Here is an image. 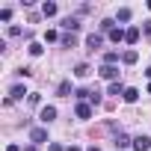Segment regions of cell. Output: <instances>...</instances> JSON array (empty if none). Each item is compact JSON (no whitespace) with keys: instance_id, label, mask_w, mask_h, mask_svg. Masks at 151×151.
Returning <instances> with one entry per match:
<instances>
[{"instance_id":"7a4b0ae2","label":"cell","mask_w":151,"mask_h":151,"mask_svg":"<svg viewBox=\"0 0 151 151\" xmlns=\"http://www.w3.org/2000/svg\"><path fill=\"white\" fill-rule=\"evenodd\" d=\"M101 77H104V80H110V83H116L119 68H116V65H104V68H101Z\"/></svg>"},{"instance_id":"6da1fadb","label":"cell","mask_w":151,"mask_h":151,"mask_svg":"<svg viewBox=\"0 0 151 151\" xmlns=\"http://www.w3.org/2000/svg\"><path fill=\"white\" fill-rule=\"evenodd\" d=\"M45 139H47V127H33V130H30V142L42 145Z\"/></svg>"},{"instance_id":"484cf974","label":"cell","mask_w":151,"mask_h":151,"mask_svg":"<svg viewBox=\"0 0 151 151\" xmlns=\"http://www.w3.org/2000/svg\"><path fill=\"white\" fill-rule=\"evenodd\" d=\"M50 151H65V148H62L59 142H50Z\"/></svg>"},{"instance_id":"4fadbf2b","label":"cell","mask_w":151,"mask_h":151,"mask_svg":"<svg viewBox=\"0 0 151 151\" xmlns=\"http://www.w3.org/2000/svg\"><path fill=\"white\" fill-rule=\"evenodd\" d=\"M136 59H139V56H136V50H124V53H122V62H124V65H133Z\"/></svg>"},{"instance_id":"f1b7e54d","label":"cell","mask_w":151,"mask_h":151,"mask_svg":"<svg viewBox=\"0 0 151 151\" xmlns=\"http://www.w3.org/2000/svg\"><path fill=\"white\" fill-rule=\"evenodd\" d=\"M145 74H148V77H151V65H148V68H145Z\"/></svg>"},{"instance_id":"4dcf8cb0","label":"cell","mask_w":151,"mask_h":151,"mask_svg":"<svg viewBox=\"0 0 151 151\" xmlns=\"http://www.w3.org/2000/svg\"><path fill=\"white\" fill-rule=\"evenodd\" d=\"M89 151H101V148H89Z\"/></svg>"},{"instance_id":"d4e9b609","label":"cell","mask_w":151,"mask_h":151,"mask_svg":"<svg viewBox=\"0 0 151 151\" xmlns=\"http://www.w3.org/2000/svg\"><path fill=\"white\" fill-rule=\"evenodd\" d=\"M12 18V9H0V21H9Z\"/></svg>"},{"instance_id":"7c38bea8","label":"cell","mask_w":151,"mask_h":151,"mask_svg":"<svg viewBox=\"0 0 151 151\" xmlns=\"http://www.w3.org/2000/svg\"><path fill=\"white\" fill-rule=\"evenodd\" d=\"M124 33H127V30H122V27H116V30L110 33V42H116V45H119V42H124Z\"/></svg>"},{"instance_id":"83f0119b","label":"cell","mask_w":151,"mask_h":151,"mask_svg":"<svg viewBox=\"0 0 151 151\" xmlns=\"http://www.w3.org/2000/svg\"><path fill=\"white\" fill-rule=\"evenodd\" d=\"M65 151H80V148H77V145H68V148H65Z\"/></svg>"},{"instance_id":"2e32d148","label":"cell","mask_w":151,"mask_h":151,"mask_svg":"<svg viewBox=\"0 0 151 151\" xmlns=\"http://www.w3.org/2000/svg\"><path fill=\"white\" fill-rule=\"evenodd\" d=\"M116 62H119V53L116 50H107L104 53V65H116Z\"/></svg>"},{"instance_id":"9c48e42d","label":"cell","mask_w":151,"mask_h":151,"mask_svg":"<svg viewBox=\"0 0 151 151\" xmlns=\"http://www.w3.org/2000/svg\"><path fill=\"white\" fill-rule=\"evenodd\" d=\"M122 98H124L127 104H136V98H139V89H133V86H130V89H124V95H122Z\"/></svg>"},{"instance_id":"3957f363","label":"cell","mask_w":151,"mask_h":151,"mask_svg":"<svg viewBox=\"0 0 151 151\" xmlns=\"http://www.w3.org/2000/svg\"><path fill=\"white\" fill-rule=\"evenodd\" d=\"M74 113H77V119H92V107L86 101H80L77 107H74Z\"/></svg>"},{"instance_id":"9a60e30c","label":"cell","mask_w":151,"mask_h":151,"mask_svg":"<svg viewBox=\"0 0 151 151\" xmlns=\"http://www.w3.org/2000/svg\"><path fill=\"white\" fill-rule=\"evenodd\" d=\"M42 15H45V18H53V15H56V3H45V6H42Z\"/></svg>"},{"instance_id":"ffe728a7","label":"cell","mask_w":151,"mask_h":151,"mask_svg":"<svg viewBox=\"0 0 151 151\" xmlns=\"http://www.w3.org/2000/svg\"><path fill=\"white\" fill-rule=\"evenodd\" d=\"M68 92H71V83L62 80V83H59V95H68Z\"/></svg>"},{"instance_id":"ac0fdd59","label":"cell","mask_w":151,"mask_h":151,"mask_svg":"<svg viewBox=\"0 0 151 151\" xmlns=\"http://www.w3.org/2000/svg\"><path fill=\"white\" fill-rule=\"evenodd\" d=\"M42 53H45V47H42L39 42H33V45H30V56H42Z\"/></svg>"},{"instance_id":"ba28073f","label":"cell","mask_w":151,"mask_h":151,"mask_svg":"<svg viewBox=\"0 0 151 151\" xmlns=\"http://www.w3.org/2000/svg\"><path fill=\"white\" fill-rule=\"evenodd\" d=\"M124 42H127V45H136V42H139V30H136V27H130V30L124 33Z\"/></svg>"},{"instance_id":"8992f818","label":"cell","mask_w":151,"mask_h":151,"mask_svg":"<svg viewBox=\"0 0 151 151\" xmlns=\"http://www.w3.org/2000/svg\"><path fill=\"white\" fill-rule=\"evenodd\" d=\"M101 45H104V39H101V36H98V33H92V36H89V39H86V47H89V50H98V47H101Z\"/></svg>"},{"instance_id":"44dd1931","label":"cell","mask_w":151,"mask_h":151,"mask_svg":"<svg viewBox=\"0 0 151 151\" xmlns=\"http://www.w3.org/2000/svg\"><path fill=\"white\" fill-rule=\"evenodd\" d=\"M74 95H77L80 101H83V98H92V92H89V89H77V92H74Z\"/></svg>"},{"instance_id":"5bb4252c","label":"cell","mask_w":151,"mask_h":151,"mask_svg":"<svg viewBox=\"0 0 151 151\" xmlns=\"http://www.w3.org/2000/svg\"><path fill=\"white\" fill-rule=\"evenodd\" d=\"M62 27L74 33V30H80V21H77V18H65V21H62Z\"/></svg>"},{"instance_id":"cb8c5ba5","label":"cell","mask_w":151,"mask_h":151,"mask_svg":"<svg viewBox=\"0 0 151 151\" xmlns=\"http://www.w3.org/2000/svg\"><path fill=\"white\" fill-rule=\"evenodd\" d=\"M56 39H59L56 30H47V33H45V42H56Z\"/></svg>"},{"instance_id":"30bf717a","label":"cell","mask_w":151,"mask_h":151,"mask_svg":"<svg viewBox=\"0 0 151 151\" xmlns=\"http://www.w3.org/2000/svg\"><path fill=\"white\" fill-rule=\"evenodd\" d=\"M127 145H133V139H130L127 133H119V136H116V148H127Z\"/></svg>"},{"instance_id":"8fae6325","label":"cell","mask_w":151,"mask_h":151,"mask_svg":"<svg viewBox=\"0 0 151 151\" xmlns=\"http://www.w3.org/2000/svg\"><path fill=\"white\" fill-rule=\"evenodd\" d=\"M89 74H92V71H89V65H86V62L74 65V77H89Z\"/></svg>"},{"instance_id":"d6986e66","label":"cell","mask_w":151,"mask_h":151,"mask_svg":"<svg viewBox=\"0 0 151 151\" xmlns=\"http://www.w3.org/2000/svg\"><path fill=\"white\" fill-rule=\"evenodd\" d=\"M62 45L71 47V45H74V33H65V36H62Z\"/></svg>"},{"instance_id":"603a6c76","label":"cell","mask_w":151,"mask_h":151,"mask_svg":"<svg viewBox=\"0 0 151 151\" xmlns=\"http://www.w3.org/2000/svg\"><path fill=\"white\" fill-rule=\"evenodd\" d=\"M101 30H107V33H113V30H116V27H113V21H110V18H107V21H101Z\"/></svg>"},{"instance_id":"277c9868","label":"cell","mask_w":151,"mask_h":151,"mask_svg":"<svg viewBox=\"0 0 151 151\" xmlns=\"http://www.w3.org/2000/svg\"><path fill=\"white\" fill-rule=\"evenodd\" d=\"M39 119H42L45 124H50V122L56 119V107H42V113H39Z\"/></svg>"},{"instance_id":"e0dca14e","label":"cell","mask_w":151,"mask_h":151,"mask_svg":"<svg viewBox=\"0 0 151 151\" xmlns=\"http://www.w3.org/2000/svg\"><path fill=\"white\" fill-rule=\"evenodd\" d=\"M107 92H110V95H124V86L116 80V83H110V89H107Z\"/></svg>"},{"instance_id":"52a82bcc","label":"cell","mask_w":151,"mask_h":151,"mask_svg":"<svg viewBox=\"0 0 151 151\" xmlns=\"http://www.w3.org/2000/svg\"><path fill=\"white\" fill-rule=\"evenodd\" d=\"M24 95H27V89H24V86H12V89H9V101H21Z\"/></svg>"},{"instance_id":"1f68e13d","label":"cell","mask_w":151,"mask_h":151,"mask_svg":"<svg viewBox=\"0 0 151 151\" xmlns=\"http://www.w3.org/2000/svg\"><path fill=\"white\" fill-rule=\"evenodd\" d=\"M148 92H151V83H148Z\"/></svg>"},{"instance_id":"7402d4cb","label":"cell","mask_w":151,"mask_h":151,"mask_svg":"<svg viewBox=\"0 0 151 151\" xmlns=\"http://www.w3.org/2000/svg\"><path fill=\"white\" fill-rule=\"evenodd\" d=\"M119 21H130V9H119Z\"/></svg>"},{"instance_id":"5b68a950","label":"cell","mask_w":151,"mask_h":151,"mask_svg":"<svg viewBox=\"0 0 151 151\" xmlns=\"http://www.w3.org/2000/svg\"><path fill=\"white\" fill-rule=\"evenodd\" d=\"M133 148H136V151H148V148H151V139L142 133V136H136V139H133Z\"/></svg>"},{"instance_id":"f546056e","label":"cell","mask_w":151,"mask_h":151,"mask_svg":"<svg viewBox=\"0 0 151 151\" xmlns=\"http://www.w3.org/2000/svg\"><path fill=\"white\" fill-rule=\"evenodd\" d=\"M24 151H36V148H33V145H30V148H24Z\"/></svg>"},{"instance_id":"4316f807","label":"cell","mask_w":151,"mask_h":151,"mask_svg":"<svg viewBox=\"0 0 151 151\" xmlns=\"http://www.w3.org/2000/svg\"><path fill=\"white\" fill-rule=\"evenodd\" d=\"M6 151H21V148L18 145H6Z\"/></svg>"}]
</instances>
